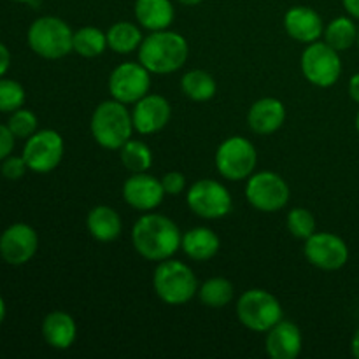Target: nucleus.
<instances>
[{"instance_id":"1","label":"nucleus","mask_w":359,"mask_h":359,"mask_svg":"<svg viewBox=\"0 0 359 359\" xmlns=\"http://www.w3.org/2000/svg\"><path fill=\"white\" fill-rule=\"evenodd\" d=\"M182 233L170 217L146 212L132 228L133 249L147 262H163L181 249Z\"/></svg>"},{"instance_id":"2","label":"nucleus","mask_w":359,"mask_h":359,"mask_svg":"<svg viewBox=\"0 0 359 359\" xmlns=\"http://www.w3.org/2000/svg\"><path fill=\"white\" fill-rule=\"evenodd\" d=\"M188 56V41L170 28L151 32L139 48V62L156 76L177 72L184 67Z\"/></svg>"},{"instance_id":"3","label":"nucleus","mask_w":359,"mask_h":359,"mask_svg":"<svg viewBox=\"0 0 359 359\" xmlns=\"http://www.w3.org/2000/svg\"><path fill=\"white\" fill-rule=\"evenodd\" d=\"M91 135L95 142L104 149L119 151L135 132L132 112L118 100H105L97 105L90 121Z\"/></svg>"},{"instance_id":"4","label":"nucleus","mask_w":359,"mask_h":359,"mask_svg":"<svg viewBox=\"0 0 359 359\" xmlns=\"http://www.w3.org/2000/svg\"><path fill=\"white\" fill-rule=\"evenodd\" d=\"M153 287L163 304L179 307L189 304L198 294L200 286L191 266L168 258L158 263L153 276Z\"/></svg>"},{"instance_id":"5","label":"nucleus","mask_w":359,"mask_h":359,"mask_svg":"<svg viewBox=\"0 0 359 359\" xmlns=\"http://www.w3.org/2000/svg\"><path fill=\"white\" fill-rule=\"evenodd\" d=\"M28 46L44 60L65 58L74 51V32L58 16H41L30 25L27 34Z\"/></svg>"},{"instance_id":"6","label":"nucleus","mask_w":359,"mask_h":359,"mask_svg":"<svg viewBox=\"0 0 359 359\" xmlns=\"http://www.w3.org/2000/svg\"><path fill=\"white\" fill-rule=\"evenodd\" d=\"M237 318L251 332L266 333L283 319V305L276 294L255 287L238 297Z\"/></svg>"},{"instance_id":"7","label":"nucleus","mask_w":359,"mask_h":359,"mask_svg":"<svg viewBox=\"0 0 359 359\" xmlns=\"http://www.w3.org/2000/svg\"><path fill=\"white\" fill-rule=\"evenodd\" d=\"M217 172L226 181H248L255 174L258 153L255 144L241 135L224 139L214 156Z\"/></svg>"},{"instance_id":"8","label":"nucleus","mask_w":359,"mask_h":359,"mask_svg":"<svg viewBox=\"0 0 359 359\" xmlns=\"http://www.w3.org/2000/svg\"><path fill=\"white\" fill-rule=\"evenodd\" d=\"M290 184L277 172H258L245 182V200L259 212H279L290 203Z\"/></svg>"},{"instance_id":"9","label":"nucleus","mask_w":359,"mask_h":359,"mask_svg":"<svg viewBox=\"0 0 359 359\" xmlns=\"http://www.w3.org/2000/svg\"><path fill=\"white\" fill-rule=\"evenodd\" d=\"M300 69L305 79L318 88H330L342 76V58L325 41L307 44L300 56Z\"/></svg>"},{"instance_id":"10","label":"nucleus","mask_w":359,"mask_h":359,"mask_svg":"<svg viewBox=\"0 0 359 359\" xmlns=\"http://www.w3.org/2000/svg\"><path fill=\"white\" fill-rule=\"evenodd\" d=\"M186 203L202 219H221L233 209V198L226 186L214 179H200L189 186Z\"/></svg>"},{"instance_id":"11","label":"nucleus","mask_w":359,"mask_h":359,"mask_svg":"<svg viewBox=\"0 0 359 359\" xmlns=\"http://www.w3.org/2000/svg\"><path fill=\"white\" fill-rule=\"evenodd\" d=\"M65 154V140L56 130H37L23 147V154L28 170L35 174L53 172L63 160Z\"/></svg>"},{"instance_id":"12","label":"nucleus","mask_w":359,"mask_h":359,"mask_svg":"<svg viewBox=\"0 0 359 359\" xmlns=\"http://www.w3.org/2000/svg\"><path fill=\"white\" fill-rule=\"evenodd\" d=\"M109 91L121 104H135L151 91V72L140 62L119 63L109 76Z\"/></svg>"},{"instance_id":"13","label":"nucleus","mask_w":359,"mask_h":359,"mask_svg":"<svg viewBox=\"0 0 359 359\" xmlns=\"http://www.w3.org/2000/svg\"><path fill=\"white\" fill-rule=\"evenodd\" d=\"M304 255L312 266L325 272L344 269L349 262V248L342 237L330 231H316L305 241Z\"/></svg>"},{"instance_id":"14","label":"nucleus","mask_w":359,"mask_h":359,"mask_svg":"<svg viewBox=\"0 0 359 359\" xmlns=\"http://www.w3.org/2000/svg\"><path fill=\"white\" fill-rule=\"evenodd\" d=\"M39 249V235L30 224L14 223L0 235V258L13 266L30 262Z\"/></svg>"},{"instance_id":"15","label":"nucleus","mask_w":359,"mask_h":359,"mask_svg":"<svg viewBox=\"0 0 359 359\" xmlns=\"http://www.w3.org/2000/svg\"><path fill=\"white\" fill-rule=\"evenodd\" d=\"M167 196L160 179L147 172L132 174L123 184V198L132 209L140 212H153Z\"/></svg>"},{"instance_id":"16","label":"nucleus","mask_w":359,"mask_h":359,"mask_svg":"<svg viewBox=\"0 0 359 359\" xmlns=\"http://www.w3.org/2000/svg\"><path fill=\"white\" fill-rule=\"evenodd\" d=\"M172 116L170 102L158 93H147L133 104L132 121L140 135H154L168 125Z\"/></svg>"},{"instance_id":"17","label":"nucleus","mask_w":359,"mask_h":359,"mask_svg":"<svg viewBox=\"0 0 359 359\" xmlns=\"http://www.w3.org/2000/svg\"><path fill=\"white\" fill-rule=\"evenodd\" d=\"M284 30L302 44L321 41L325 34V21L321 14L307 6H293L284 14Z\"/></svg>"},{"instance_id":"18","label":"nucleus","mask_w":359,"mask_h":359,"mask_svg":"<svg viewBox=\"0 0 359 359\" xmlns=\"http://www.w3.org/2000/svg\"><path fill=\"white\" fill-rule=\"evenodd\" d=\"M304 347V337L294 323L280 319L266 332L265 349L272 359H297Z\"/></svg>"},{"instance_id":"19","label":"nucleus","mask_w":359,"mask_h":359,"mask_svg":"<svg viewBox=\"0 0 359 359\" xmlns=\"http://www.w3.org/2000/svg\"><path fill=\"white\" fill-rule=\"evenodd\" d=\"M284 121H286V107L279 98H259L248 112L249 128L258 135H272L279 132Z\"/></svg>"},{"instance_id":"20","label":"nucleus","mask_w":359,"mask_h":359,"mask_svg":"<svg viewBox=\"0 0 359 359\" xmlns=\"http://www.w3.org/2000/svg\"><path fill=\"white\" fill-rule=\"evenodd\" d=\"M42 337L53 349L65 351L74 346L77 339V325L69 312L53 311L42 321Z\"/></svg>"},{"instance_id":"21","label":"nucleus","mask_w":359,"mask_h":359,"mask_svg":"<svg viewBox=\"0 0 359 359\" xmlns=\"http://www.w3.org/2000/svg\"><path fill=\"white\" fill-rule=\"evenodd\" d=\"M221 238L207 226H196L182 233L181 249L193 262H209L219 252Z\"/></svg>"},{"instance_id":"22","label":"nucleus","mask_w":359,"mask_h":359,"mask_svg":"<svg viewBox=\"0 0 359 359\" xmlns=\"http://www.w3.org/2000/svg\"><path fill=\"white\" fill-rule=\"evenodd\" d=\"M133 13L140 27L149 32L167 30L175 18L172 0H135Z\"/></svg>"},{"instance_id":"23","label":"nucleus","mask_w":359,"mask_h":359,"mask_svg":"<svg viewBox=\"0 0 359 359\" xmlns=\"http://www.w3.org/2000/svg\"><path fill=\"white\" fill-rule=\"evenodd\" d=\"M86 228L98 242H114L123 231L121 216L109 205H97L88 212Z\"/></svg>"},{"instance_id":"24","label":"nucleus","mask_w":359,"mask_h":359,"mask_svg":"<svg viewBox=\"0 0 359 359\" xmlns=\"http://www.w3.org/2000/svg\"><path fill=\"white\" fill-rule=\"evenodd\" d=\"M144 41L139 25L132 21H118L107 30V44L118 55H130L137 51Z\"/></svg>"},{"instance_id":"25","label":"nucleus","mask_w":359,"mask_h":359,"mask_svg":"<svg viewBox=\"0 0 359 359\" xmlns=\"http://www.w3.org/2000/svg\"><path fill=\"white\" fill-rule=\"evenodd\" d=\"M181 90L189 100L193 102H209L212 100L217 91L216 79L207 70L195 69L189 70L182 76Z\"/></svg>"},{"instance_id":"26","label":"nucleus","mask_w":359,"mask_h":359,"mask_svg":"<svg viewBox=\"0 0 359 359\" xmlns=\"http://www.w3.org/2000/svg\"><path fill=\"white\" fill-rule=\"evenodd\" d=\"M323 37H325L326 44H330L339 53L351 49L358 41V27L354 23V18L339 16L332 20L325 27Z\"/></svg>"},{"instance_id":"27","label":"nucleus","mask_w":359,"mask_h":359,"mask_svg":"<svg viewBox=\"0 0 359 359\" xmlns=\"http://www.w3.org/2000/svg\"><path fill=\"white\" fill-rule=\"evenodd\" d=\"M198 298L205 307L223 309L235 298V287L224 277H210L198 287Z\"/></svg>"},{"instance_id":"28","label":"nucleus","mask_w":359,"mask_h":359,"mask_svg":"<svg viewBox=\"0 0 359 359\" xmlns=\"http://www.w3.org/2000/svg\"><path fill=\"white\" fill-rule=\"evenodd\" d=\"M107 44V34L97 27H83L74 32V53L83 58H97L104 55Z\"/></svg>"},{"instance_id":"29","label":"nucleus","mask_w":359,"mask_h":359,"mask_svg":"<svg viewBox=\"0 0 359 359\" xmlns=\"http://www.w3.org/2000/svg\"><path fill=\"white\" fill-rule=\"evenodd\" d=\"M119 156H121L123 167L132 172V174L147 172L151 168V165H153V151L142 140L130 139L119 149Z\"/></svg>"},{"instance_id":"30","label":"nucleus","mask_w":359,"mask_h":359,"mask_svg":"<svg viewBox=\"0 0 359 359\" xmlns=\"http://www.w3.org/2000/svg\"><path fill=\"white\" fill-rule=\"evenodd\" d=\"M286 228L294 238H300V241H307L311 235H314L316 228V217L311 210L304 209V207H294L287 212L286 217Z\"/></svg>"},{"instance_id":"31","label":"nucleus","mask_w":359,"mask_h":359,"mask_svg":"<svg viewBox=\"0 0 359 359\" xmlns=\"http://www.w3.org/2000/svg\"><path fill=\"white\" fill-rule=\"evenodd\" d=\"M27 100V91L18 81L0 77V112H14Z\"/></svg>"},{"instance_id":"32","label":"nucleus","mask_w":359,"mask_h":359,"mask_svg":"<svg viewBox=\"0 0 359 359\" xmlns=\"http://www.w3.org/2000/svg\"><path fill=\"white\" fill-rule=\"evenodd\" d=\"M7 126L13 132L16 139H30L35 132L39 130V119L28 109H18V111L11 112V118L7 121Z\"/></svg>"},{"instance_id":"33","label":"nucleus","mask_w":359,"mask_h":359,"mask_svg":"<svg viewBox=\"0 0 359 359\" xmlns=\"http://www.w3.org/2000/svg\"><path fill=\"white\" fill-rule=\"evenodd\" d=\"M28 170V165L25 161L23 156H7L6 160L0 161V172L6 179L9 181H18V179L23 177Z\"/></svg>"},{"instance_id":"34","label":"nucleus","mask_w":359,"mask_h":359,"mask_svg":"<svg viewBox=\"0 0 359 359\" xmlns=\"http://www.w3.org/2000/svg\"><path fill=\"white\" fill-rule=\"evenodd\" d=\"M160 181H161V186H163L165 193L170 196L181 195V193L186 189L184 174H181V172H177V170L167 172V174L161 175Z\"/></svg>"},{"instance_id":"35","label":"nucleus","mask_w":359,"mask_h":359,"mask_svg":"<svg viewBox=\"0 0 359 359\" xmlns=\"http://www.w3.org/2000/svg\"><path fill=\"white\" fill-rule=\"evenodd\" d=\"M14 142H16V137L13 135L9 126L0 125V161L6 160V158L13 153Z\"/></svg>"},{"instance_id":"36","label":"nucleus","mask_w":359,"mask_h":359,"mask_svg":"<svg viewBox=\"0 0 359 359\" xmlns=\"http://www.w3.org/2000/svg\"><path fill=\"white\" fill-rule=\"evenodd\" d=\"M9 67H11V53L9 49H7V46L0 42V77L6 76Z\"/></svg>"},{"instance_id":"37","label":"nucleus","mask_w":359,"mask_h":359,"mask_svg":"<svg viewBox=\"0 0 359 359\" xmlns=\"http://www.w3.org/2000/svg\"><path fill=\"white\" fill-rule=\"evenodd\" d=\"M347 90H349V97L359 105V72H356L353 77H351Z\"/></svg>"},{"instance_id":"38","label":"nucleus","mask_w":359,"mask_h":359,"mask_svg":"<svg viewBox=\"0 0 359 359\" xmlns=\"http://www.w3.org/2000/svg\"><path fill=\"white\" fill-rule=\"evenodd\" d=\"M342 6L351 18L359 20V0H342Z\"/></svg>"},{"instance_id":"39","label":"nucleus","mask_w":359,"mask_h":359,"mask_svg":"<svg viewBox=\"0 0 359 359\" xmlns=\"http://www.w3.org/2000/svg\"><path fill=\"white\" fill-rule=\"evenodd\" d=\"M351 351H353V356L359 359V328L354 332L353 340H351Z\"/></svg>"},{"instance_id":"40","label":"nucleus","mask_w":359,"mask_h":359,"mask_svg":"<svg viewBox=\"0 0 359 359\" xmlns=\"http://www.w3.org/2000/svg\"><path fill=\"white\" fill-rule=\"evenodd\" d=\"M6 312H7L6 302H4V298L0 297V325H2L4 319H6Z\"/></svg>"},{"instance_id":"41","label":"nucleus","mask_w":359,"mask_h":359,"mask_svg":"<svg viewBox=\"0 0 359 359\" xmlns=\"http://www.w3.org/2000/svg\"><path fill=\"white\" fill-rule=\"evenodd\" d=\"M179 4H182V6H198L200 2H203V0H177Z\"/></svg>"},{"instance_id":"42","label":"nucleus","mask_w":359,"mask_h":359,"mask_svg":"<svg viewBox=\"0 0 359 359\" xmlns=\"http://www.w3.org/2000/svg\"><path fill=\"white\" fill-rule=\"evenodd\" d=\"M356 132H358V135H359V111H358V114H356Z\"/></svg>"},{"instance_id":"43","label":"nucleus","mask_w":359,"mask_h":359,"mask_svg":"<svg viewBox=\"0 0 359 359\" xmlns=\"http://www.w3.org/2000/svg\"><path fill=\"white\" fill-rule=\"evenodd\" d=\"M13 2H20V4H30V2H34V0H13Z\"/></svg>"},{"instance_id":"44","label":"nucleus","mask_w":359,"mask_h":359,"mask_svg":"<svg viewBox=\"0 0 359 359\" xmlns=\"http://www.w3.org/2000/svg\"><path fill=\"white\" fill-rule=\"evenodd\" d=\"M356 44H358V48H359V27H358V41H356Z\"/></svg>"}]
</instances>
